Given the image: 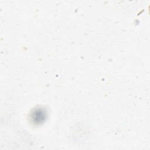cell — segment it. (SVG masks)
Instances as JSON below:
<instances>
[{
  "label": "cell",
  "mask_w": 150,
  "mask_h": 150,
  "mask_svg": "<svg viewBox=\"0 0 150 150\" xmlns=\"http://www.w3.org/2000/svg\"><path fill=\"white\" fill-rule=\"evenodd\" d=\"M46 118V112L42 109L35 110L31 115L32 121L35 123H40L43 122Z\"/></svg>",
  "instance_id": "obj_1"
}]
</instances>
